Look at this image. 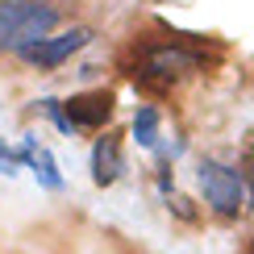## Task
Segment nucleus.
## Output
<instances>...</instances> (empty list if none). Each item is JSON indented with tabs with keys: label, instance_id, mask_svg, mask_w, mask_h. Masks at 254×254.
Returning a JSON list of instances; mask_svg holds the SVG:
<instances>
[{
	"label": "nucleus",
	"instance_id": "f257e3e1",
	"mask_svg": "<svg viewBox=\"0 0 254 254\" xmlns=\"http://www.w3.org/2000/svg\"><path fill=\"white\" fill-rule=\"evenodd\" d=\"M200 63H204V50L196 34H171L167 42H142L129 75L150 92H167L184 71H196Z\"/></svg>",
	"mask_w": 254,
	"mask_h": 254
},
{
	"label": "nucleus",
	"instance_id": "f03ea898",
	"mask_svg": "<svg viewBox=\"0 0 254 254\" xmlns=\"http://www.w3.org/2000/svg\"><path fill=\"white\" fill-rule=\"evenodd\" d=\"M59 25V8L46 0H0V50L21 55L25 46L50 38Z\"/></svg>",
	"mask_w": 254,
	"mask_h": 254
},
{
	"label": "nucleus",
	"instance_id": "7ed1b4c3",
	"mask_svg": "<svg viewBox=\"0 0 254 254\" xmlns=\"http://www.w3.org/2000/svg\"><path fill=\"white\" fill-rule=\"evenodd\" d=\"M196 184H200V192H204V204L213 208L217 217L234 221L242 208H246V179H242L238 167L221 163V158H200Z\"/></svg>",
	"mask_w": 254,
	"mask_h": 254
},
{
	"label": "nucleus",
	"instance_id": "20e7f679",
	"mask_svg": "<svg viewBox=\"0 0 254 254\" xmlns=\"http://www.w3.org/2000/svg\"><path fill=\"white\" fill-rule=\"evenodd\" d=\"M88 42H92V29L75 25V29H67V34H55V38H42V42H34V46H25V50H21V59H25L29 67L46 71V67H59V63H67L75 50L88 46Z\"/></svg>",
	"mask_w": 254,
	"mask_h": 254
},
{
	"label": "nucleus",
	"instance_id": "39448f33",
	"mask_svg": "<svg viewBox=\"0 0 254 254\" xmlns=\"http://www.w3.org/2000/svg\"><path fill=\"white\" fill-rule=\"evenodd\" d=\"M67 117H71V125L75 129H100L104 121L113 117V92H79V96H71L67 104Z\"/></svg>",
	"mask_w": 254,
	"mask_h": 254
},
{
	"label": "nucleus",
	"instance_id": "423d86ee",
	"mask_svg": "<svg viewBox=\"0 0 254 254\" xmlns=\"http://www.w3.org/2000/svg\"><path fill=\"white\" fill-rule=\"evenodd\" d=\"M17 163H25L29 171L38 175V184H42V188H50V192H59V188H63L59 163H55V154H50L46 146H38V133H25V137H21V150H17Z\"/></svg>",
	"mask_w": 254,
	"mask_h": 254
},
{
	"label": "nucleus",
	"instance_id": "0eeeda50",
	"mask_svg": "<svg viewBox=\"0 0 254 254\" xmlns=\"http://www.w3.org/2000/svg\"><path fill=\"white\" fill-rule=\"evenodd\" d=\"M125 171V158H121V142L113 133H104L96 137V146H92V179H96L100 188H109V184H117Z\"/></svg>",
	"mask_w": 254,
	"mask_h": 254
},
{
	"label": "nucleus",
	"instance_id": "6e6552de",
	"mask_svg": "<svg viewBox=\"0 0 254 254\" xmlns=\"http://www.w3.org/2000/svg\"><path fill=\"white\" fill-rule=\"evenodd\" d=\"M133 142L146 146V150L158 146V109H154V104H142V109H137V117H133Z\"/></svg>",
	"mask_w": 254,
	"mask_h": 254
},
{
	"label": "nucleus",
	"instance_id": "1a4fd4ad",
	"mask_svg": "<svg viewBox=\"0 0 254 254\" xmlns=\"http://www.w3.org/2000/svg\"><path fill=\"white\" fill-rule=\"evenodd\" d=\"M38 109H42V113H46V117H50V121H55V125H59V129H63V133H75V125H71V117H67V109H63V104H59V100H50V96H46V100H38Z\"/></svg>",
	"mask_w": 254,
	"mask_h": 254
},
{
	"label": "nucleus",
	"instance_id": "9d476101",
	"mask_svg": "<svg viewBox=\"0 0 254 254\" xmlns=\"http://www.w3.org/2000/svg\"><path fill=\"white\" fill-rule=\"evenodd\" d=\"M13 171H17V154L8 150L4 137H0V175H13Z\"/></svg>",
	"mask_w": 254,
	"mask_h": 254
},
{
	"label": "nucleus",
	"instance_id": "9b49d317",
	"mask_svg": "<svg viewBox=\"0 0 254 254\" xmlns=\"http://www.w3.org/2000/svg\"><path fill=\"white\" fill-rule=\"evenodd\" d=\"M242 179H246V204L254 208V154H246V171H242Z\"/></svg>",
	"mask_w": 254,
	"mask_h": 254
},
{
	"label": "nucleus",
	"instance_id": "f8f14e48",
	"mask_svg": "<svg viewBox=\"0 0 254 254\" xmlns=\"http://www.w3.org/2000/svg\"><path fill=\"white\" fill-rule=\"evenodd\" d=\"M171 184H175V179H171V171H158V188H163V196L171 192Z\"/></svg>",
	"mask_w": 254,
	"mask_h": 254
}]
</instances>
